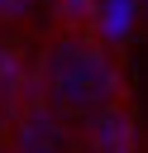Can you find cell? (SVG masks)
I'll list each match as a JSON object with an SVG mask.
<instances>
[{
    "instance_id": "1",
    "label": "cell",
    "mask_w": 148,
    "mask_h": 153,
    "mask_svg": "<svg viewBox=\"0 0 148 153\" xmlns=\"http://www.w3.org/2000/svg\"><path fill=\"white\" fill-rule=\"evenodd\" d=\"M129 91H134L138 153H148V38H138V43H134V53H129Z\"/></svg>"
}]
</instances>
